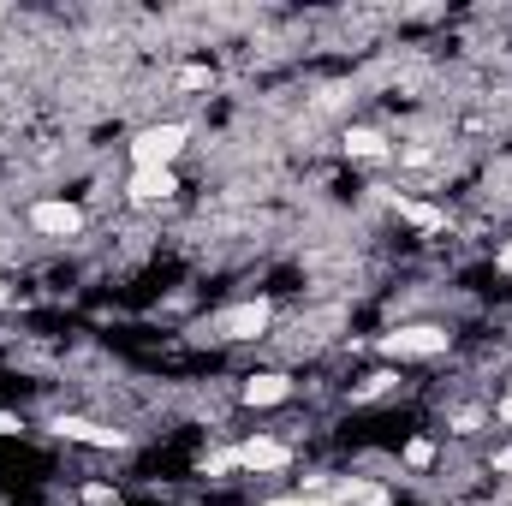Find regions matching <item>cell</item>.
Returning <instances> with one entry per match:
<instances>
[{"label":"cell","instance_id":"cell-12","mask_svg":"<svg viewBox=\"0 0 512 506\" xmlns=\"http://www.w3.org/2000/svg\"><path fill=\"white\" fill-rule=\"evenodd\" d=\"M405 465H411V471H429V465H435V441H411V447H405Z\"/></svg>","mask_w":512,"mask_h":506},{"label":"cell","instance_id":"cell-10","mask_svg":"<svg viewBox=\"0 0 512 506\" xmlns=\"http://www.w3.org/2000/svg\"><path fill=\"white\" fill-rule=\"evenodd\" d=\"M387 387H399V376H393V370H376V376H364L358 387H352V399H376V393H387Z\"/></svg>","mask_w":512,"mask_h":506},{"label":"cell","instance_id":"cell-7","mask_svg":"<svg viewBox=\"0 0 512 506\" xmlns=\"http://www.w3.org/2000/svg\"><path fill=\"white\" fill-rule=\"evenodd\" d=\"M179 191V173L173 167H143V173H131V203H167Z\"/></svg>","mask_w":512,"mask_h":506},{"label":"cell","instance_id":"cell-16","mask_svg":"<svg viewBox=\"0 0 512 506\" xmlns=\"http://www.w3.org/2000/svg\"><path fill=\"white\" fill-rule=\"evenodd\" d=\"M495 268H501V274H507V280H512V245H507V251H501V256H495Z\"/></svg>","mask_w":512,"mask_h":506},{"label":"cell","instance_id":"cell-8","mask_svg":"<svg viewBox=\"0 0 512 506\" xmlns=\"http://www.w3.org/2000/svg\"><path fill=\"white\" fill-rule=\"evenodd\" d=\"M292 399V381L286 376H251L245 381V405H286Z\"/></svg>","mask_w":512,"mask_h":506},{"label":"cell","instance_id":"cell-11","mask_svg":"<svg viewBox=\"0 0 512 506\" xmlns=\"http://www.w3.org/2000/svg\"><path fill=\"white\" fill-rule=\"evenodd\" d=\"M84 506H126L120 501V489H108V483H84V495H78Z\"/></svg>","mask_w":512,"mask_h":506},{"label":"cell","instance_id":"cell-17","mask_svg":"<svg viewBox=\"0 0 512 506\" xmlns=\"http://www.w3.org/2000/svg\"><path fill=\"white\" fill-rule=\"evenodd\" d=\"M0 435H18V417H6V411H0Z\"/></svg>","mask_w":512,"mask_h":506},{"label":"cell","instance_id":"cell-19","mask_svg":"<svg viewBox=\"0 0 512 506\" xmlns=\"http://www.w3.org/2000/svg\"><path fill=\"white\" fill-rule=\"evenodd\" d=\"M0 304H12V292H6V286H0Z\"/></svg>","mask_w":512,"mask_h":506},{"label":"cell","instance_id":"cell-2","mask_svg":"<svg viewBox=\"0 0 512 506\" xmlns=\"http://www.w3.org/2000/svg\"><path fill=\"white\" fill-rule=\"evenodd\" d=\"M453 346V334L447 328H435V322H411V328H393V334H382V358H441Z\"/></svg>","mask_w":512,"mask_h":506},{"label":"cell","instance_id":"cell-1","mask_svg":"<svg viewBox=\"0 0 512 506\" xmlns=\"http://www.w3.org/2000/svg\"><path fill=\"white\" fill-rule=\"evenodd\" d=\"M185 143H191V126L185 120H161V126H143L126 149H131V167L143 173V167H173L185 155Z\"/></svg>","mask_w":512,"mask_h":506},{"label":"cell","instance_id":"cell-9","mask_svg":"<svg viewBox=\"0 0 512 506\" xmlns=\"http://www.w3.org/2000/svg\"><path fill=\"white\" fill-rule=\"evenodd\" d=\"M346 149H352V155L382 161V155H387V137H382V131H370V126H358V131H346Z\"/></svg>","mask_w":512,"mask_h":506},{"label":"cell","instance_id":"cell-14","mask_svg":"<svg viewBox=\"0 0 512 506\" xmlns=\"http://www.w3.org/2000/svg\"><path fill=\"white\" fill-rule=\"evenodd\" d=\"M262 506H328L322 495H280V501H262Z\"/></svg>","mask_w":512,"mask_h":506},{"label":"cell","instance_id":"cell-13","mask_svg":"<svg viewBox=\"0 0 512 506\" xmlns=\"http://www.w3.org/2000/svg\"><path fill=\"white\" fill-rule=\"evenodd\" d=\"M179 84H185V90H203V84H215V72H209V66H185Z\"/></svg>","mask_w":512,"mask_h":506},{"label":"cell","instance_id":"cell-15","mask_svg":"<svg viewBox=\"0 0 512 506\" xmlns=\"http://www.w3.org/2000/svg\"><path fill=\"white\" fill-rule=\"evenodd\" d=\"M495 423H501V429H512V393H501V399H495Z\"/></svg>","mask_w":512,"mask_h":506},{"label":"cell","instance_id":"cell-18","mask_svg":"<svg viewBox=\"0 0 512 506\" xmlns=\"http://www.w3.org/2000/svg\"><path fill=\"white\" fill-rule=\"evenodd\" d=\"M495 471H512V447L501 453V459H495Z\"/></svg>","mask_w":512,"mask_h":506},{"label":"cell","instance_id":"cell-5","mask_svg":"<svg viewBox=\"0 0 512 506\" xmlns=\"http://www.w3.org/2000/svg\"><path fill=\"white\" fill-rule=\"evenodd\" d=\"M54 435H60V441H84V447H102V453L126 447V435H120V429H108V423H90V417H54Z\"/></svg>","mask_w":512,"mask_h":506},{"label":"cell","instance_id":"cell-6","mask_svg":"<svg viewBox=\"0 0 512 506\" xmlns=\"http://www.w3.org/2000/svg\"><path fill=\"white\" fill-rule=\"evenodd\" d=\"M292 465V447L286 441H268V435H256L239 447V471H251V477H268V471H286Z\"/></svg>","mask_w":512,"mask_h":506},{"label":"cell","instance_id":"cell-4","mask_svg":"<svg viewBox=\"0 0 512 506\" xmlns=\"http://www.w3.org/2000/svg\"><path fill=\"white\" fill-rule=\"evenodd\" d=\"M268 322H274V304H268V298H245V304H233V310L215 322V334H221V340H262Z\"/></svg>","mask_w":512,"mask_h":506},{"label":"cell","instance_id":"cell-3","mask_svg":"<svg viewBox=\"0 0 512 506\" xmlns=\"http://www.w3.org/2000/svg\"><path fill=\"white\" fill-rule=\"evenodd\" d=\"M30 233H42V239H78L84 233V209L72 197H36L30 203Z\"/></svg>","mask_w":512,"mask_h":506}]
</instances>
